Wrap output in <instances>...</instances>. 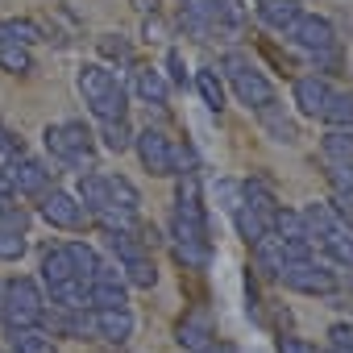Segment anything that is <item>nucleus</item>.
I'll return each mask as SVG.
<instances>
[{
	"label": "nucleus",
	"instance_id": "ea45409f",
	"mask_svg": "<svg viewBox=\"0 0 353 353\" xmlns=\"http://www.w3.org/2000/svg\"><path fill=\"white\" fill-rule=\"evenodd\" d=\"M196 353H237V349H233L229 341H216V336H212V341H208L204 349H196Z\"/></svg>",
	"mask_w": 353,
	"mask_h": 353
},
{
	"label": "nucleus",
	"instance_id": "37998d69",
	"mask_svg": "<svg viewBox=\"0 0 353 353\" xmlns=\"http://www.w3.org/2000/svg\"><path fill=\"white\" fill-rule=\"evenodd\" d=\"M13 196V179H9V170L0 166V200H9Z\"/></svg>",
	"mask_w": 353,
	"mask_h": 353
},
{
	"label": "nucleus",
	"instance_id": "cd10ccee",
	"mask_svg": "<svg viewBox=\"0 0 353 353\" xmlns=\"http://www.w3.org/2000/svg\"><path fill=\"white\" fill-rule=\"evenodd\" d=\"M104 183H108V200L125 212H137L141 208V192L125 179V174H104Z\"/></svg>",
	"mask_w": 353,
	"mask_h": 353
},
{
	"label": "nucleus",
	"instance_id": "a18cd8bd",
	"mask_svg": "<svg viewBox=\"0 0 353 353\" xmlns=\"http://www.w3.org/2000/svg\"><path fill=\"white\" fill-rule=\"evenodd\" d=\"M5 38H9V34H5V21H0V42H5Z\"/></svg>",
	"mask_w": 353,
	"mask_h": 353
},
{
	"label": "nucleus",
	"instance_id": "79ce46f5",
	"mask_svg": "<svg viewBox=\"0 0 353 353\" xmlns=\"http://www.w3.org/2000/svg\"><path fill=\"white\" fill-rule=\"evenodd\" d=\"M145 38H166V30H162L158 13H154V17H145Z\"/></svg>",
	"mask_w": 353,
	"mask_h": 353
},
{
	"label": "nucleus",
	"instance_id": "49530a36",
	"mask_svg": "<svg viewBox=\"0 0 353 353\" xmlns=\"http://www.w3.org/2000/svg\"><path fill=\"white\" fill-rule=\"evenodd\" d=\"M0 291H5V287H0Z\"/></svg>",
	"mask_w": 353,
	"mask_h": 353
},
{
	"label": "nucleus",
	"instance_id": "ddd939ff",
	"mask_svg": "<svg viewBox=\"0 0 353 353\" xmlns=\"http://www.w3.org/2000/svg\"><path fill=\"white\" fill-rule=\"evenodd\" d=\"M133 92H137L145 104H166L170 83H166V75H162L158 67H150V63H133Z\"/></svg>",
	"mask_w": 353,
	"mask_h": 353
},
{
	"label": "nucleus",
	"instance_id": "f8f14e48",
	"mask_svg": "<svg viewBox=\"0 0 353 353\" xmlns=\"http://www.w3.org/2000/svg\"><path fill=\"white\" fill-rule=\"evenodd\" d=\"M92 328L104 341H129L133 336V316H129V307H92Z\"/></svg>",
	"mask_w": 353,
	"mask_h": 353
},
{
	"label": "nucleus",
	"instance_id": "bb28decb",
	"mask_svg": "<svg viewBox=\"0 0 353 353\" xmlns=\"http://www.w3.org/2000/svg\"><path fill=\"white\" fill-rule=\"evenodd\" d=\"M121 270H125V283H129V287H141V291H150V287L158 283V266H154V258H150V254L121 262Z\"/></svg>",
	"mask_w": 353,
	"mask_h": 353
},
{
	"label": "nucleus",
	"instance_id": "b1692460",
	"mask_svg": "<svg viewBox=\"0 0 353 353\" xmlns=\"http://www.w3.org/2000/svg\"><path fill=\"white\" fill-rule=\"evenodd\" d=\"M0 71H9V75H30V71H34V54H30V46L5 38V42H0Z\"/></svg>",
	"mask_w": 353,
	"mask_h": 353
},
{
	"label": "nucleus",
	"instance_id": "f3484780",
	"mask_svg": "<svg viewBox=\"0 0 353 353\" xmlns=\"http://www.w3.org/2000/svg\"><path fill=\"white\" fill-rule=\"evenodd\" d=\"M299 0H258V17L274 30V34H287V26L299 17Z\"/></svg>",
	"mask_w": 353,
	"mask_h": 353
},
{
	"label": "nucleus",
	"instance_id": "f257e3e1",
	"mask_svg": "<svg viewBox=\"0 0 353 353\" xmlns=\"http://www.w3.org/2000/svg\"><path fill=\"white\" fill-rule=\"evenodd\" d=\"M75 88L83 96V104L92 108L96 121H121L129 108V92L117 79V71H108L104 63H83L75 75Z\"/></svg>",
	"mask_w": 353,
	"mask_h": 353
},
{
	"label": "nucleus",
	"instance_id": "72a5a7b5",
	"mask_svg": "<svg viewBox=\"0 0 353 353\" xmlns=\"http://www.w3.org/2000/svg\"><path fill=\"white\" fill-rule=\"evenodd\" d=\"M26 258V233L0 225V262H21Z\"/></svg>",
	"mask_w": 353,
	"mask_h": 353
},
{
	"label": "nucleus",
	"instance_id": "dca6fc26",
	"mask_svg": "<svg viewBox=\"0 0 353 353\" xmlns=\"http://www.w3.org/2000/svg\"><path fill=\"white\" fill-rule=\"evenodd\" d=\"M75 200L83 204V212L88 216H96L100 208H108L112 200H108V183H104V174H79V188H75Z\"/></svg>",
	"mask_w": 353,
	"mask_h": 353
},
{
	"label": "nucleus",
	"instance_id": "393cba45",
	"mask_svg": "<svg viewBox=\"0 0 353 353\" xmlns=\"http://www.w3.org/2000/svg\"><path fill=\"white\" fill-rule=\"evenodd\" d=\"M241 200H245L254 212H262L266 221H274V212H279V200H274V192H270L262 179H250V183H241Z\"/></svg>",
	"mask_w": 353,
	"mask_h": 353
},
{
	"label": "nucleus",
	"instance_id": "a19ab883",
	"mask_svg": "<svg viewBox=\"0 0 353 353\" xmlns=\"http://www.w3.org/2000/svg\"><path fill=\"white\" fill-rule=\"evenodd\" d=\"M129 5H133L141 17H154V13H158V0H129Z\"/></svg>",
	"mask_w": 353,
	"mask_h": 353
},
{
	"label": "nucleus",
	"instance_id": "2eb2a0df",
	"mask_svg": "<svg viewBox=\"0 0 353 353\" xmlns=\"http://www.w3.org/2000/svg\"><path fill=\"white\" fill-rule=\"evenodd\" d=\"M328 92H332V88H328L320 75H303V79H295V104H299V112H303V117H320Z\"/></svg>",
	"mask_w": 353,
	"mask_h": 353
},
{
	"label": "nucleus",
	"instance_id": "423d86ee",
	"mask_svg": "<svg viewBox=\"0 0 353 353\" xmlns=\"http://www.w3.org/2000/svg\"><path fill=\"white\" fill-rule=\"evenodd\" d=\"M283 38H291V42H295L299 50H307V54H320V50L336 46V30H332V21H328V17H316V13H299V17L287 26Z\"/></svg>",
	"mask_w": 353,
	"mask_h": 353
},
{
	"label": "nucleus",
	"instance_id": "6ab92c4d",
	"mask_svg": "<svg viewBox=\"0 0 353 353\" xmlns=\"http://www.w3.org/2000/svg\"><path fill=\"white\" fill-rule=\"evenodd\" d=\"M320 121L328 129H353V96L349 92H328V100L320 108Z\"/></svg>",
	"mask_w": 353,
	"mask_h": 353
},
{
	"label": "nucleus",
	"instance_id": "7c9ffc66",
	"mask_svg": "<svg viewBox=\"0 0 353 353\" xmlns=\"http://www.w3.org/2000/svg\"><path fill=\"white\" fill-rule=\"evenodd\" d=\"M67 254H71V266H75V279L88 287L92 283V274H96V266H100V258H96V250L92 245H83V241H71L67 245Z\"/></svg>",
	"mask_w": 353,
	"mask_h": 353
},
{
	"label": "nucleus",
	"instance_id": "1a4fd4ad",
	"mask_svg": "<svg viewBox=\"0 0 353 353\" xmlns=\"http://www.w3.org/2000/svg\"><path fill=\"white\" fill-rule=\"evenodd\" d=\"M212 336H216V324H212V316H208V307H204V303H192V307L179 316V324H174V341H179L188 353L204 349Z\"/></svg>",
	"mask_w": 353,
	"mask_h": 353
},
{
	"label": "nucleus",
	"instance_id": "a211bd4d",
	"mask_svg": "<svg viewBox=\"0 0 353 353\" xmlns=\"http://www.w3.org/2000/svg\"><path fill=\"white\" fill-rule=\"evenodd\" d=\"M320 154H324V162L353 166V129H328L320 137Z\"/></svg>",
	"mask_w": 353,
	"mask_h": 353
},
{
	"label": "nucleus",
	"instance_id": "412c9836",
	"mask_svg": "<svg viewBox=\"0 0 353 353\" xmlns=\"http://www.w3.org/2000/svg\"><path fill=\"white\" fill-rule=\"evenodd\" d=\"M258 117H262V129H266V133H270L274 141H287V145H291V141L299 137L295 121H291V117H287V112L279 108V100H274V104H266V108H258Z\"/></svg>",
	"mask_w": 353,
	"mask_h": 353
},
{
	"label": "nucleus",
	"instance_id": "2f4dec72",
	"mask_svg": "<svg viewBox=\"0 0 353 353\" xmlns=\"http://www.w3.org/2000/svg\"><path fill=\"white\" fill-rule=\"evenodd\" d=\"M100 141H104V150H112V154H125V150L133 145V133H129L125 117H121V121H100Z\"/></svg>",
	"mask_w": 353,
	"mask_h": 353
},
{
	"label": "nucleus",
	"instance_id": "58836bf2",
	"mask_svg": "<svg viewBox=\"0 0 353 353\" xmlns=\"http://www.w3.org/2000/svg\"><path fill=\"white\" fill-rule=\"evenodd\" d=\"M279 353H316L307 341H299V336H291V332H283L279 336Z\"/></svg>",
	"mask_w": 353,
	"mask_h": 353
},
{
	"label": "nucleus",
	"instance_id": "c03bdc74",
	"mask_svg": "<svg viewBox=\"0 0 353 353\" xmlns=\"http://www.w3.org/2000/svg\"><path fill=\"white\" fill-rule=\"evenodd\" d=\"M328 353H349V349H341V345H332V349H328Z\"/></svg>",
	"mask_w": 353,
	"mask_h": 353
},
{
	"label": "nucleus",
	"instance_id": "5701e85b",
	"mask_svg": "<svg viewBox=\"0 0 353 353\" xmlns=\"http://www.w3.org/2000/svg\"><path fill=\"white\" fill-rule=\"evenodd\" d=\"M67 279H75V266H71V254H67V245H54V250H46V254H42V283L50 287V283H67Z\"/></svg>",
	"mask_w": 353,
	"mask_h": 353
},
{
	"label": "nucleus",
	"instance_id": "4c0bfd02",
	"mask_svg": "<svg viewBox=\"0 0 353 353\" xmlns=\"http://www.w3.org/2000/svg\"><path fill=\"white\" fill-rule=\"evenodd\" d=\"M216 192H221V200H225V208H229V212L241 204V183H229V179H221V183H216Z\"/></svg>",
	"mask_w": 353,
	"mask_h": 353
},
{
	"label": "nucleus",
	"instance_id": "f704fd0d",
	"mask_svg": "<svg viewBox=\"0 0 353 353\" xmlns=\"http://www.w3.org/2000/svg\"><path fill=\"white\" fill-rule=\"evenodd\" d=\"M21 154H26L21 137H17V133H9L5 125H0V166H9V162H17Z\"/></svg>",
	"mask_w": 353,
	"mask_h": 353
},
{
	"label": "nucleus",
	"instance_id": "c85d7f7f",
	"mask_svg": "<svg viewBox=\"0 0 353 353\" xmlns=\"http://www.w3.org/2000/svg\"><path fill=\"white\" fill-rule=\"evenodd\" d=\"M196 92H200V100H204L212 112H221V108H225V83H221V75H216L212 67L196 71Z\"/></svg>",
	"mask_w": 353,
	"mask_h": 353
},
{
	"label": "nucleus",
	"instance_id": "c9c22d12",
	"mask_svg": "<svg viewBox=\"0 0 353 353\" xmlns=\"http://www.w3.org/2000/svg\"><path fill=\"white\" fill-rule=\"evenodd\" d=\"M166 67H170V79L179 83V88H188V83H192V75H188V63H183V54H179V50H170V54H166Z\"/></svg>",
	"mask_w": 353,
	"mask_h": 353
},
{
	"label": "nucleus",
	"instance_id": "39448f33",
	"mask_svg": "<svg viewBox=\"0 0 353 353\" xmlns=\"http://www.w3.org/2000/svg\"><path fill=\"white\" fill-rule=\"evenodd\" d=\"M133 150H137L141 166L154 174V179H166V174H174V145H170L166 133L141 129V133H133Z\"/></svg>",
	"mask_w": 353,
	"mask_h": 353
},
{
	"label": "nucleus",
	"instance_id": "7ed1b4c3",
	"mask_svg": "<svg viewBox=\"0 0 353 353\" xmlns=\"http://www.w3.org/2000/svg\"><path fill=\"white\" fill-rule=\"evenodd\" d=\"M221 71H225V79L233 83V92H237V100L245 104V108H266V104H274L279 96H274V83L258 71V67H250V59L245 54H237V50H229L225 54V63H221Z\"/></svg>",
	"mask_w": 353,
	"mask_h": 353
},
{
	"label": "nucleus",
	"instance_id": "6e6552de",
	"mask_svg": "<svg viewBox=\"0 0 353 353\" xmlns=\"http://www.w3.org/2000/svg\"><path fill=\"white\" fill-rule=\"evenodd\" d=\"M38 200H42V204H38V212H42V221H46V225H54V229H83L88 212H83V204H79L71 192L46 188Z\"/></svg>",
	"mask_w": 353,
	"mask_h": 353
},
{
	"label": "nucleus",
	"instance_id": "e433bc0d",
	"mask_svg": "<svg viewBox=\"0 0 353 353\" xmlns=\"http://www.w3.org/2000/svg\"><path fill=\"white\" fill-rule=\"evenodd\" d=\"M316 59V67H324L328 75H341V46H328V50H320V54H312Z\"/></svg>",
	"mask_w": 353,
	"mask_h": 353
},
{
	"label": "nucleus",
	"instance_id": "0eeeda50",
	"mask_svg": "<svg viewBox=\"0 0 353 353\" xmlns=\"http://www.w3.org/2000/svg\"><path fill=\"white\" fill-rule=\"evenodd\" d=\"M279 283L291 287V291H303V295H332V291H336L332 270L316 266L312 258H303V262H287L283 274H279Z\"/></svg>",
	"mask_w": 353,
	"mask_h": 353
},
{
	"label": "nucleus",
	"instance_id": "4be33fe9",
	"mask_svg": "<svg viewBox=\"0 0 353 353\" xmlns=\"http://www.w3.org/2000/svg\"><path fill=\"white\" fill-rule=\"evenodd\" d=\"M320 250L328 254V266H353V229H332L320 237Z\"/></svg>",
	"mask_w": 353,
	"mask_h": 353
},
{
	"label": "nucleus",
	"instance_id": "a878e982",
	"mask_svg": "<svg viewBox=\"0 0 353 353\" xmlns=\"http://www.w3.org/2000/svg\"><path fill=\"white\" fill-rule=\"evenodd\" d=\"M233 225H237V233L245 237V245H254V241H258V237H262V233L270 229V221H266L262 212H254V208H250L245 200H241V204L233 208Z\"/></svg>",
	"mask_w": 353,
	"mask_h": 353
},
{
	"label": "nucleus",
	"instance_id": "4468645a",
	"mask_svg": "<svg viewBox=\"0 0 353 353\" xmlns=\"http://www.w3.org/2000/svg\"><path fill=\"white\" fill-rule=\"evenodd\" d=\"M299 216H303V225H307V237H312V241H320V237H324V233H332V229H349V225H345V216H341L332 204H324V200H320V204H307Z\"/></svg>",
	"mask_w": 353,
	"mask_h": 353
},
{
	"label": "nucleus",
	"instance_id": "9b49d317",
	"mask_svg": "<svg viewBox=\"0 0 353 353\" xmlns=\"http://www.w3.org/2000/svg\"><path fill=\"white\" fill-rule=\"evenodd\" d=\"M9 170V179H13V192H21V196H42L46 188H50V170L38 162V158H17V162H9L5 166Z\"/></svg>",
	"mask_w": 353,
	"mask_h": 353
},
{
	"label": "nucleus",
	"instance_id": "9d476101",
	"mask_svg": "<svg viewBox=\"0 0 353 353\" xmlns=\"http://www.w3.org/2000/svg\"><path fill=\"white\" fill-rule=\"evenodd\" d=\"M250 250H254V270H258V279H279V274H283V266H287V241H283L274 229H266Z\"/></svg>",
	"mask_w": 353,
	"mask_h": 353
},
{
	"label": "nucleus",
	"instance_id": "20e7f679",
	"mask_svg": "<svg viewBox=\"0 0 353 353\" xmlns=\"http://www.w3.org/2000/svg\"><path fill=\"white\" fill-rule=\"evenodd\" d=\"M0 316H5L9 328H34L46 316V299L38 291L34 279H13L5 291H0Z\"/></svg>",
	"mask_w": 353,
	"mask_h": 353
},
{
	"label": "nucleus",
	"instance_id": "aec40b11",
	"mask_svg": "<svg viewBox=\"0 0 353 353\" xmlns=\"http://www.w3.org/2000/svg\"><path fill=\"white\" fill-rule=\"evenodd\" d=\"M9 345H13L17 353H59V349H54V336H50L42 324H34V328H13V332H9Z\"/></svg>",
	"mask_w": 353,
	"mask_h": 353
},
{
	"label": "nucleus",
	"instance_id": "c756f323",
	"mask_svg": "<svg viewBox=\"0 0 353 353\" xmlns=\"http://www.w3.org/2000/svg\"><path fill=\"white\" fill-rule=\"evenodd\" d=\"M96 50H100V59H108V63H133V42L125 38V34H100L96 38Z\"/></svg>",
	"mask_w": 353,
	"mask_h": 353
},
{
	"label": "nucleus",
	"instance_id": "f03ea898",
	"mask_svg": "<svg viewBox=\"0 0 353 353\" xmlns=\"http://www.w3.org/2000/svg\"><path fill=\"white\" fill-rule=\"evenodd\" d=\"M46 150L67 162V166H79V170H92L96 166V137L83 121H63V125H46L42 133Z\"/></svg>",
	"mask_w": 353,
	"mask_h": 353
},
{
	"label": "nucleus",
	"instance_id": "473e14b6",
	"mask_svg": "<svg viewBox=\"0 0 353 353\" xmlns=\"http://www.w3.org/2000/svg\"><path fill=\"white\" fill-rule=\"evenodd\" d=\"M5 34L13 38V42H21V46H34V42H42L46 34H42V26L38 21H30V17H13V21H5Z\"/></svg>",
	"mask_w": 353,
	"mask_h": 353
}]
</instances>
